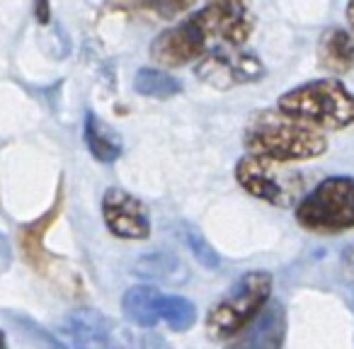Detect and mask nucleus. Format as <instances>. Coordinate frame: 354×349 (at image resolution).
<instances>
[{"label": "nucleus", "mask_w": 354, "mask_h": 349, "mask_svg": "<svg viewBox=\"0 0 354 349\" xmlns=\"http://www.w3.org/2000/svg\"><path fill=\"white\" fill-rule=\"evenodd\" d=\"M194 75L209 88L231 90L260 83L267 75V68L257 54L245 51L243 46L226 44L218 49H209L194 66Z\"/></svg>", "instance_id": "0eeeda50"}, {"label": "nucleus", "mask_w": 354, "mask_h": 349, "mask_svg": "<svg viewBox=\"0 0 354 349\" xmlns=\"http://www.w3.org/2000/svg\"><path fill=\"white\" fill-rule=\"evenodd\" d=\"M236 182L243 192L279 209H289L304 197L301 175L289 167V162L272 160L265 155L248 153L236 162Z\"/></svg>", "instance_id": "423d86ee"}, {"label": "nucleus", "mask_w": 354, "mask_h": 349, "mask_svg": "<svg viewBox=\"0 0 354 349\" xmlns=\"http://www.w3.org/2000/svg\"><path fill=\"white\" fill-rule=\"evenodd\" d=\"M342 265H344V272L354 279V245H349L344 250V257H342Z\"/></svg>", "instance_id": "4be33fe9"}, {"label": "nucleus", "mask_w": 354, "mask_h": 349, "mask_svg": "<svg viewBox=\"0 0 354 349\" xmlns=\"http://www.w3.org/2000/svg\"><path fill=\"white\" fill-rule=\"evenodd\" d=\"M183 240L187 243V247L192 250V255L197 257V262L202 267H207V270H214V267H218V262H221V260H218L216 250L209 245L207 238H204L202 233L197 231V228L185 226L183 228Z\"/></svg>", "instance_id": "6ab92c4d"}, {"label": "nucleus", "mask_w": 354, "mask_h": 349, "mask_svg": "<svg viewBox=\"0 0 354 349\" xmlns=\"http://www.w3.org/2000/svg\"><path fill=\"white\" fill-rule=\"evenodd\" d=\"M286 339V310L281 303L270 301L260 315L245 330L231 337L226 349H281Z\"/></svg>", "instance_id": "9d476101"}, {"label": "nucleus", "mask_w": 354, "mask_h": 349, "mask_svg": "<svg viewBox=\"0 0 354 349\" xmlns=\"http://www.w3.org/2000/svg\"><path fill=\"white\" fill-rule=\"evenodd\" d=\"M102 218L114 238H122V240H148L151 238L148 207L122 187H109L104 192Z\"/></svg>", "instance_id": "6e6552de"}, {"label": "nucleus", "mask_w": 354, "mask_h": 349, "mask_svg": "<svg viewBox=\"0 0 354 349\" xmlns=\"http://www.w3.org/2000/svg\"><path fill=\"white\" fill-rule=\"evenodd\" d=\"M216 17L218 37L231 46H245L255 32V8L252 0H209Z\"/></svg>", "instance_id": "9b49d317"}, {"label": "nucleus", "mask_w": 354, "mask_h": 349, "mask_svg": "<svg viewBox=\"0 0 354 349\" xmlns=\"http://www.w3.org/2000/svg\"><path fill=\"white\" fill-rule=\"evenodd\" d=\"M216 35V17L212 8L204 6L202 10L185 17L183 22L162 30L148 46V56L160 68H180V66L202 59L212 49V39Z\"/></svg>", "instance_id": "39448f33"}, {"label": "nucleus", "mask_w": 354, "mask_h": 349, "mask_svg": "<svg viewBox=\"0 0 354 349\" xmlns=\"http://www.w3.org/2000/svg\"><path fill=\"white\" fill-rule=\"evenodd\" d=\"M12 262V255H10V245H8V238L0 233V274L10 267Z\"/></svg>", "instance_id": "412c9836"}, {"label": "nucleus", "mask_w": 354, "mask_h": 349, "mask_svg": "<svg viewBox=\"0 0 354 349\" xmlns=\"http://www.w3.org/2000/svg\"><path fill=\"white\" fill-rule=\"evenodd\" d=\"M243 146L248 153L291 165L325 155L328 138L320 129L308 126L274 107L252 114L243 131Z\"/></svg>", "instance_id": "f257e3e1"}, {"label": "nucleus", "mask_w": 354, "mask_h": 349, "mask_svg": "<svg viewBox=\"0 0 354 349\" xmlns=\"http://www.w3.org/2000/svg\"><path fill=\"white\" fill-rule=\"evenodd\" d=\"M344 20H347L349 30L354 35V0H347V6H344Z\"/></svg>", "instance_id": "5701e85b"}, {"label": "nucleus", "mask_w": 354, "mask_h": 349, "mask_svg": "<svg viewBox=\"0 0 354 349\" xmlns=\"http://www.w3.org/2000/svg\"><path fill=\"white\" fill-rule=\"evenodd\" d=\"M318 66L339 78L354 70V35L344 27H328L318 39Z\"/></svg>", "instance_id": "ddd939ff"}, {"label": "nucleus", "mask_w": 354, "mask_h": 349, "mask_svg": "<svg viewBox=\"0 0 354 349\" xmlns=\"http://www.w3.org/2000/svg\"><path fill=\"white\" fill-rule=\"evenodd\" d=\"M296 223L315 236L354 231V178L333 175L306 192L296 204Z\"/></svg>", "instance_id": "20e7f679"}, {"label": "nucleus", "mask_w": 354, "mask_h": 349, "mask_svg": "<svg viewBox=\"0 0 354 349\" xmlns=\"http://www.w3.org/2000/svg\"><path fill=\"white\" fill-rule=\"evenodd\" d=\"M160 320H165L172 332H187L197 323V305L189 299H185V296H162Z\"/></svg>", "instance_id": "f3484780"}, {"label": "nucleus", "mask_w": 354, "mask_h": 349, "mask_svg": "<svg viewBox=\"0 0 354 349\" xmlns=\"http://www.w3.org/2000/svg\"><path fill=\"white\" fill-rule=\"evenodd\" d=\"M61 207H64V187H59L56 202L51 204V209L44 216H39L37 221L22 223V226L17 228V240H20L22 257L30 262L32 270L41 272V274H44L51 265V255L44 247V238H46V233H49V228L54 226V221L59 218Z\"/></svg>", "instance_id": "f8f14e48"}, {"label": "nucleus", "mask_w": 354, "mask_h": 349, "mask_svg": "<svg viewBox=\"0 0 354 349\" xmlns=\"http://www.w3.org/2000/svg\"><path fill=\"white\" fill-rule=\"evenodd\" d=\"M272 289L274 276L267 270L245 272L209 310L207 334L216 342L236 337L265 310L272 299Z\"/></svg>", "instance_id": "7ed1b4c3"}, {"label": "nucleus", "mask_w": 354, "mask_h": 349, "mask_svg": "<svg viewBox=\"0 0 354 349\" xmlns=\"http://www.w3.org/2000/svg\"><path fill=\"white\" fill-rule=\"evenodd\" d=\"M277 109L320 131H344L354 126V93L337 78H318L286 90Z\"/></svg>", "instance_id": "f03ea898"}, {"label": "nucleus", "mask_w": 354, "mask_h": 349, "mask_svg": "<svg viewBox=\"0 0 354 349\" xmlns=\"http://www.w3.org/2000/svg\"><path fill=\"white\" fill-rule=\"evenodd\" d=\"M197 0H117V8H127L133 12L153 15L158 20H175L177 15L187 12Z\"/></svg>", "instance_id": "a211bd4d"}, {"label": "nucleus", "mask_w": 354, "mask_h": 349, "mask_svg": "<svg viewBox=\"0 0 354 349\" xmlns=\"http://www.w3.org/2000/svg\"><path fill=\"white\" fill-rule=\"evenodd\" d=\"M160 301L162 294L151 284H138L124 294L122 313L136 328H156L160 323Z\"/></svg>", "instance_id": "4468645a"}, {"label": "nucleus", "mask_w": 354, "mask_h": 349, "mask_svg": "<svg viewBox=\"0 0 354 349\" xmlns=\"http://www.w3.org/2000/svg\"><path fill=\"white\" fill-rule=\"evenodd\" d=\"M0 349H8V339H6V334H3V330H0Z\"/></svg>", "instance_id": "b1692460"}, {"label": "nucleus", "mask_w": 354, "mask_h": 349, "mask_svg": "<svg viewBox=\"0 0 354 349\" xmlns=\"http://www.w3.org/2000/svg\"><path fill=\"white\" fill-rule=\"evenodd\" d=\"M35 20L39 25L51 22V0H35Z\"/></svg>", "instance_id": "aec40b11"}, {"label": "nucleus", "mask_w": 354, "mask_h": 349, "mask_svg": "<svg viewBox=\"0 0 354 349\" xmlns=\"http://www.w3.org/2000/svg\"><path fill=\"white\" fill-rule=\"evenodd\" d=\"M83 138H85V146H88L90 155H93L97 162H102V165L117 162L124 153L122 136H119L109 124H104L95 112L85 114Z\"/></svg>", "instance_id": "2eb2a0df"}, {"label": "nucleus", "mask_w": 354, "mask_h": 349, "mask_svg": "<svg viewBox=\"0 0 354 349\" xmlns=\"http://www.w3.org/2000/svg\"><path fill=\"white\" fill-rule=\"evenodd\" d=\"M59 334L68 349H117L114 323L93 308H78L66 315Z\"/></svg>", "instance_id": "1a4fd4ad"}, {"label": "nucleus", "mask_w": 354, "mask_h": 349, "mask_svg": "<svg viewBox=\"0 0 354 349\" xmlns=\"http://www.w3.org/2000/svg\"><path fill=\"white\" fill-rule=\"evenodd\" d=\"M133 90L141 97L153 100H170L175 95L183 93V83L165 68H156V66H143L133 75Z\"/></svg>", "instance_id": "dca6fc26"}]
</instances>
